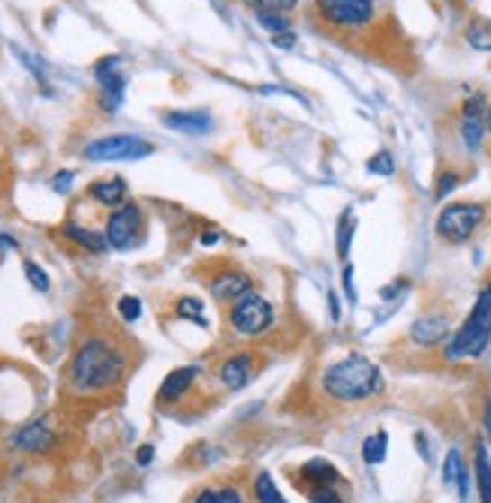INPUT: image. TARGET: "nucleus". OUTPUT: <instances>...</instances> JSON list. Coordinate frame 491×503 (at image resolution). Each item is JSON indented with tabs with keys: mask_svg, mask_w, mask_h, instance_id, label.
I'll use <instances>...</instances> for the list:
<instances>
[{
	"mask_svg": "<svg viewBox=\"0 0 491 503\" xmlns=\"http://www.w3.org/2000/svg\"><path fill=\"white\" fill-rule=\"evenodd\" d=\"M13 247H19V245H15V238H10V236H0V250H13Z\"/></svg>",
	"mask_w": 491,
	"mask_h": 503,
	"instance_id": "nucleus-40",
	"label": "nucleus"
},
{
	"mask_svg": "<svg viewBox=\"0 0 491 503\" xmlns=\"http://www.w3.org/2000/svg\"><path fill=\"white\" fill-rule=\"evenodd\" d=\"M214 241H218V236H214V232H205V236H202V245H214Z\"/></svg>",
	"mask_w": 491,
	"mask_h": 503,
	"instance_id": "nucleus-41",
	"label": "nucleus"
},
{
	"mask_svg": "<svg viewBox=\"0 0 491 503\" xmlns=\"http://www.w3.org/2000/svg\"><path fill=\"white\" fill-rule=\"evenodd\" d=\"M301 476H305L308 489H320V485H338L341 482L338 467H335L332 462H323V458L308 462L305 467H301Z\"/></svg>",
	"mask_w": 491,
	"mask_h": 503,
	"instance_id": "nucleus-18",
	"label": "nucleus"
},
{
	"mask_svg": "<svg viewBox=\"0 0 491 503\" xmlns=\"http://www.w3.org/2000/svg\"><path fill=\"white\" fill-rule=\"evenodd\" d=\"M70 181H73V172H58V175H55V190H58V193H67V190H70Z\"/></svg>",
	"mask_w": 491,
	"mask_h": 503,
	"instance_id": "nucleus-35",
	"label": "nucleus"
},
{
	"mask_svg": "<svg viewBox=\"0 0 491 503\" xmlns=\"http://www.w3.org/2000/svg\"><path fill=\"white\" fill-rule=\"evenodd\" d=\"M163 124L169 130H175V133H187V136H202L211 130V118L209 112H166L163 115Z\"/></svg>",
	"mask_w": 491,
	"mask_h": 503,
	"instance_id": "nucleus-13",
	"label": "nucleus"
},
{
	"mask_svg": "<svg viewBox=\"0 0 491 503\" xmlns=\"http://www.w3.org/2000/svg\"><path fill=\"white\" fill-rule=\"evenodd\" d=\"M196 374H200V368H193V365L175 368L166 380H163L157 398H160L163 404H172V401H178V398H184V392L191 389V383L196 380Z\"/></svg>",
	"mask_w": 491,
	"mask_h": 503,
	"instance_id": "nucleus-16",
	"label": "nucleus"
},
{
	"mask_svg": "<svg viewBox=\"0 0 491 503\" xmlns=\"http://www.w3.org/2000/svg\"><path fill=\"white\" fill-rule=\"evenodd\" d=\"M154 145L145 142L139 136H106L97 139L85 148V157L94 163H106V160H142L151 157Z\"/></svg>",
	"mask_w": 491,
	"mask_h": 503,
	"instance_id": "nucleus-6",
	"label": "nucleus"
},
{
	"mask_svg": "<svg viewBox=\"0 0 491 503\" xmlns=\"http://www.w3.org/2000/svg\"><path fill=\"white\" fill-rule=\"evenodd\" d=\"M344 292H347L350 301H356V286H353V265L344 268Z\"/></svg>",
	"mask_w": 491,
	"mask_h": 503,
	"instance_id": "nucleus-34",
	"label": "nucleus"
},
{
	"mask_svg": "<svg viewBox=\"0 0 491 503\" xmlns=\"http://www.w3.org/2000/svg\"><path fill=\"white\" fill-rule=\"evenodd\" d=\"M473 473H477V489H479V500L491 503V458L486 444H477V455H473Z\"/></svg>",
	"mask_w": 491,
	"mask_h": 503,
	"instance_id": "nucleus-19",
	"label": "nucleus"
},
{
	"mask_svg": "<svg viewBox=\"0 0 491 503\" xmlns=\"http://www.w3.org/2000/svg\"><path fill=\"white\" fill-rule=\"evenodd\" d=\"M254 494H256V500L260 503H287V498L274 489V482H272V476L269 473H260L254 480Z\"/></svg>",
	"mask_w": 491,
	"mask_h": 503,
	"instance_id": "nucleus-25",
	"label": "nucleus"
},
{
	"mask_svg": "<svg viewBox=\"0 0 491 503\" xmlns=\"http://www.w3.org/2000/svg\"><path fill=\"white\" fill-rule=\"evenodd\" d=\"M450 335V319L446 317H419L410 328V337L422 346H434Z\"/></svg>",
	"mask_w": 491,
	"mask_h": 503,
	"instance_id": "nucleus-14",
	"label": "nucleus"
},
{
	"mask_svg": "<svg viewBox=\"0 0 491 503\" xmlns=\"http://www.w3.org/2000/svg\"><path fill=\"white\" fill-rule=\"evenodd\" d=\"M486 100L479 97H470L468 103H464V115H461V139H464V145H468L470 151H477L479 145H482V118H486Z\"/></svg>",
	"mask_w": 491,
	"mask_h": 503,
	"instance_id": "nucleus-10",
	"label": "nucleus"
},
{
	"mask_svg": "<svg viewBox=\"0 0 491 503\" xmlns=\"http://www.w3.org/2000/svg\"><path fill=\"white\" fill-rule=\"evenodd\" d=\"M482 425H486V435L491 444V404H486V410H482Z\"/></svg>",
	"mask_w": 491,
	"mask_h": 503,
	"instance_id": "nucleus-38",
	"label": "nucleus"
},
{
	"mask_svg": "<svg viewBox=\"0 0 491 503\" xmlns=\"http://www.w3.org/2000/svg\"><path fill=\"white\" fill-rule=\"evenodd\" d=\"M308 500H311V503H344L338 485H320V489H308Z\"/></svg>",
	"mask_w": 491,
	"mask_h": 503,
	"instance_id": "nucleus-29",
	"label": "nucleus"
},
{
	"mask_svg": "<svg viewBox=\"0 0 491 503\" xmlns=\"http://www.w3.org/2000/svg\"><path fill=\"white\" fill-rule=\"evenodd\" d=\"M274 46H278V49H290L292 46V42H296V40H292V33L287 31V33H274Z\"/></svg>",
	"mask_w": 491,
	"mask_h": 503,
	"instance_id": "nucleus-37",
	"label": "nucleus"
},
{
	"mask_svg": "<svg viewBox=\"0 0 491 503\" xmlns=\"http://www.w3.org/2000/svg\"><path fill=\"white\" fill-rule=\"evenodd\" d=\"M151 458H154V446H148V444H145V446L139 449V455H136V464L148 467V464H151Z\"/></svg>",
	"mask_w": 491,
	"mask_h": 503,
	"instance_id": "nucleus-36",
	"label": "nucleus"
},
{
	"mask_svg": "<svg viewBox=\"0 0 491 503\" xmlns=\"http://www.w3.org/2000/svg\"><path fill=\"white\" fill-rule=\"evenodd\" d=\"M24 274H28V281L33 290H40V292H46L49 290V274L42 272V268L37 263H31V259H24Z\"/></svg>",
	"mask_w": 491,
	"mask_h": 503,
	"instance_id": "nucleus-30",
	"label": "nucleus"
},
{
	"mask_svg": "<svg viewBox=\"0 0 491 503\" xmlns=\"http://www.w3.org/2000/svg\"><path fill=\"white\" fill-rule=\"evenodd\" d=\"M178 317H184V319H193L196 326H205V317H202V301L200 299H181L178 305Z\"/></svg>",
	"mask_w": 491,
	"mask_h": 503,
	"instance_id": "nucleus-28",
	"label": "nucleus"
},
{
	"mask_svg": "<svg viewBox=\"0 0 491 503\" xmlns=\"http://www.w3.org/2000/svg\"><path fill=\"white\" fill-rule=\"evenodd\" d=\"M491 341V283H486L479 290L477 301H473V310L468 319L461 323V328L455 332V337L446 346V359H479L486 353V346Z\"/></svg>",
	"mask_w": 491,
	"mask_h": 503,
	"instance_id": "nucleus-3",
	"label": "nucleus"
},
{
	"mask_svg": "<svg viewBox=\"0 0 491 503\" xmlns=\"http://www.w3.org/2000/svg\"><path fill=\"white\" fill-rule=\"evenodd\" d=\"M209 290L218 301H238L241 296L251 292V277L245 272H223L218 277H211Z\"/></svg>",
	"mask_w": 491,
	"mask_h": 503,
	"instance_id": "nucleus-12",
	"label": "nucleus"
},
{
	"mask_svg": "<svg viewBox=\"0 0 491 503\" xmlns=\"http://www.w3.org/2000/svg\"><path fill=\"white\" fill-rule=\"evenodd\" d=\"M368 169H371V172H377V175H392V172H395L392 154H389V151H380V154H374V157L368 160Z\"/></svg>",
	"mask_w": 491,
	"mask_h": 503,
	"instance_id": "nucleus-32",
	"label": "nucleus"
},
{
	"mask_svg": "<svg viewBox=\"0 0 491 503\" xmlns=\"http://www.w3.org/2000/svg\"><path fill=\"white\" fill-rule=\"evenodd\" d=\"M13 444L15 449H22V453H49V449L55 446V435L49 431L46 422H31L15 431Z\"/></svg>",
	"mask_w": 491,
	"mask_h": 503,
	"instance_id": "nucleus-11",
	"label": "nucleus"
},
{
	"mask_svg": "<svg viewBox=\"0 0 491 503\" xmlns=\"http://www.w3.org/2000/svg\"><path fill=\"white\" fill-rule=\"evenodd\" d=\"M386 446H389V437H386V431H377L362 444V458H365V464H380L386 458Z\"/></svg>",
	"mask_w": 491,
	"mask_h": 503,
	"instance_id": "nucleus-22",
	"label": "nucleus"
},
{
	"mask_svg": "<svg viewBox=\"0 0 491 503\" xmlns=\"http://www.w3.org/2000/svg\"><path fill=\"white\" fill-rule=\"evenodd\" d=\"M103 236H106L109 247H115V250L136 247V241H139V236H142V211H139V205L124 202L121 208H115V211L109 214L106 232H103Z\"/></svg>",
	"mask_w": 491,
	"mask_h": 503,
	"instance_id": "nucleus-7",
	"label": "nucleus"
},
{
	"mask_svg": "<svg viewBox=\"0 0 491 503\" xmlns=\"http://www.w3.org/2000/svg\"><path fill=\"white\" fill-rule=\"evenodd\" d=\"M118 310H121V317H124L127 323H136V319L142 317V301L136 296H124L118 301Z\"/></svg>",
	"mask_w": 491,
	"mask_h": 503,
	"instance_id": "nucleus-31",
	"label": "nucleus"
},
{
	"mask_svg": "<svg viewBox=\"0 0 491 503\" xmlns=\"http://www.w3.org/2000/svg\"><path fill=\"white\" fill-rule=\"evenodd\" d=\"M124 374V355L106 337H88L70 362V383L76 392H100L115 386Z\"/></svg>",
	"mask_w": 491,
	"mask_h": 503,
	"instance_id": "nucleus-1",
	"label": "nucleus"
},
{
	"mask_svg": "<svg viewBox=\"0 0 491 503\" xmlns=\"http://www.w3.org/2000/svg\"><path fill=\"white\" fill-rule=\"evenodd\" d=\"M461 473H464L461 453H459V449H450V453H446V462H443V482L446 485H455Z\"/></svg>",
	"mask_w": 491,
	"mask_h": 503,
	"instance_id": "nucleus-27",
	"label": "nucleus"
},
{
	"mask_svg": "<svg viewBox=\"0 0 491 503\" xmlns=\"http://www.w3.org/2000/svg\"><path fill=\"white\" fill-rule=\"evenodd\" d=\"M323 389L335 401H365L383 389V374L365 355H347L326 368Z\"/></svg>",
	"mask_w": 491,
	"mask_h": 503,
	"instance_id": "nucleus-2",
	"label": "nucleus"
},
{
	"mask_svg": "<svg viewBox=\"0 0 491 503\" xmlns=\"http://www.w3.org/2000/svg\"><path fill=\"white\" fill-rule=\"evenodd\" d=\"M353 232H356V220H353V211H344L341 220H338V256H341V259L350 256Z\"/></svg>",
	"mask_w": 491,
	"mask_h": 503,
	"instance_id": "nucleus-26",
	"label": "nucleus"
},
{
	"mask_svg": "<svg viewBox=\"0 0 491 503\" xmlns=\"http://www.w3.org/2000/svg\"><path fill=\"white\" fill-rule=\"evenodd\" d=\"M229 323L236 328L238 335L245 337H256L263 332H269L272 323H274V310L269 305V299H263L260 292H247V296H241L238 301H232V310H229Z\"/></svg>",
	"mask_w": 491,
	"mask_h": 503,
	"instance_id": "nucleus-5",
	"label": "nucleus"
},
{
	"mask_svg": "<svg viewBox=\"0 0 491 503\" xmlns=\"http://www.w3.org/2000/svg\"><path fill=\"white\" fill-rule=\"evenodd\" d=\"M486 130L491 133V106H488V112H486Z\"/></svg>",
	"mask_w": 491,
	"mask_h": 503,
	"instance_id": "nucleus-42",
	"label": "nucleus"
},
{
	"mask_svg": "<svg viewBox=\"0 0 491 503\" xmlns=\"http://www.w3.org/2000/svg\"><path fill=\"white\" fill-rule=\"evenodd\" d=\"M455 187H459V175H455V172H443V175H441V184L434 187V196L443 199V196L450 193V190H455Z\"/></svg>",
	"mask_w": 491,
	"mask_h": 503,
	"instance_id": "nucleus-33",
	"label": "nucleus"
},
{
	"mask_svg": "<svg viewBox=\"0 0 491 503\" xmlns=\"http://www.w3.org/2000/svg\"><path fill=\"white\" fill-rule=\"evenodd\" d=\"M468 42L479 51H491V19H473L468 24Z\"/></svg>",
	"mask_w": 491,
	"mask_h": 503,
	"instance_id": "nucleus-21",
	"label": "nucleus"
},
{
	"mask_svg": "<svg viewBox=\"0 0 491 503\" xmlns=\"http://www.w3.org/2000/svg\"><path fill=\"white\" fill-rule=\"evenodd\" d=\"M254 380V359L251 355H232L220 365V383L227 389H241Z\"/></svg>",
	"mask_w": 491,
	"mask_h": 503,
	"instance_id": "nucleus-15",
	"label": "nucleus"
},
{
	"mask_svg": "<svg viewBox=\"0 0 491 503\" xmlns=\"http://www.w3.org/2000/svg\"><path fill=\"white\" fill-rule=\"evenodd\" d=\"M88 196L97 199L100 205H124V199H127V184H124V178H118V175H112V178H100V181H94V184L88 187Z\"/></svg>",
	"mask_w": 491,
	"mask_h": 503,
	"instance_id": "nucleus-17",
	"label": "nucleus"
},
{
	"mask_svg": "<svg viewBox=\"0 0 491 503\" xmlns=\"http://www.w3.org/2000/svg\"><path fill=\"white\" fill-rule=\"evenodd\" d=\"M329 308H332V319H341V310H338V299H335V292H329Z\"/></svg>",
	"mask_w": 491,
	"mask_h": 503,
	"instance_id": "nucleus-39",
	"label": "nucleus"
},
{
	"mask_svg": "<svg viewBox=\"0 0 491 503\" xmlns=\"http://www.w3.org/2000/svg\"><path fill=\"white\" fill-rule=\"evenodd\" d=\"M486 220V205L479 202H452L446 205L437 218V236L450 245H464L473 232L479 229V223Z\"/></svg>",
	"mask_w": 491,
	"mask_h": 503,
	"instance_id": "nucleus-4",
	"label": "nucleus"
},
{
	"mask_svg": "<svg viewBox=\"0 0 491 503\" xmlns=\"http://www.w3.org/2000/svg\"><path fill=\"white\" fill-rule=\"evenodd\" d=\"M193 503H245V498L238 494V489L220 485V489H205L202 494H196Z\"/></svg>",
	"mask_w": 491,
	"mask_h": 503,
	"instance_id": "nucleus-24",
	"label": "nucleus"
},
{
	"mask_svg": "<svg viewBox=\"0 0 491 503\" xmlns=\"http://www.w3.org/2000/svg\"><path fill=\"white\" fill-rule=\"evenodd\" d=\"M94 73H97V82L103 88V106L106 112H115L121 106V97H124V76H121V58L118 55H109L103 58L97 67H94Z\"/></svg>",
	"mask_w": 491,
	"mask_h": 503,
	"instance_id": "nucleus-9",
	"label": "nucleus"
},
{
	"mask_svg": "<svg viewBox=\"0 0 491 503\" xmlns=\"http://www.w3.org/2000/svg\"><path fill=\"white\" fill-rule=\"evenodd\" d=\"M317 10H320L323 19L332 22L335 28L353 31L371 22L374 0H317Z\"/></svg>",
	"mask_w": 491,
	"mask_h": 503,
	"instance_id": "nucleus-8",
	"label": "nucleus"
},
{
	"mask_svg": "<svg viewBox=\"0 0 491 503\" xmlns=\"http://www.w3.org/2000/svg\"><path fill=\"white\" fill-rule=\"evenodd\" d=\"M64 236L73 238L76 245L94 250V254H103V250L109 247L106 236H100V232H94V229H85V227H79V223H64Z\"/></svg>",
	"mask_w": 491,
	"mask_h": 503,
	"instance_id": "nucleus-20",
	"label": "nucleus"
},
{
	"mask_svg": "<svg viewBox=\"0 0 491 503\" xmlns=\"http://www.w3.org/2000/svg\"><path fill=\"white\" fill-rule=\"evenodd\" d=\"M256 15H290L299 0H245Z\"/></svg>",
	"mask_w": 491,
	"mask_h": 503,
	"instance_id": "nucleus-23",
	"label": "nucleus"
}]
</instances>
